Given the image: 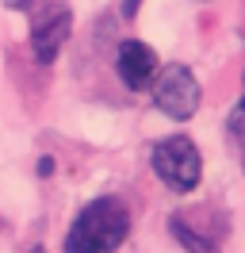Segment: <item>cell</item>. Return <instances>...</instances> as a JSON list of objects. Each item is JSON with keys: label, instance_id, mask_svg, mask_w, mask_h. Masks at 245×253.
Returning <instances> with one entry per match:
<instances>
[{"label": "cell", "instance_id": "6da1fadb", "mask_svg": "<svg viewBox=\"0 0 245 253\" xmlns=\"http://www.w3.org/2000/svg\"><path fill=\"white\" fill-rule=\"evenodd\" d=\"M130 234V211L115 196H100L77 211L65 234V253H115Z\"/></svg>", "mask_w": 245, "mask_h": 253}, {"label": "cell", "instance_id": "7a4b0ae2", "mask_svg": "<svg viewBox=\"0 0 245 253\" xmlns=\"http://www.w3.org/2000/svg\"><path fill=\"white\" fill-rule=\"evenodd\" d=\"M150 161H153V173L161 176V184L168 192H188L199 188V176H203V158H199V150L192 138H184V134H168L161 142H153L150 150Z\"/></svg>", "mask_w": 245, "mask_h": 253}, {"label": "cell", "instance_id": "3957f363", "mask_svg": "<svg viewBox=\"0 0 245 253\" xmlns=\"http://www.w3.org/2000/svg\"><path fill=\"white\" fill-rule=\"evenodd\" d=\"M150 92H153V108L161 115H168V119H176V123L192 119L199 111V100H203L196 73L184 69V65H165L161 77L150 84Z\"/></svg>", "mask_w": 245, "mask_h": 253}, {"label": "cell", "instance_id": "277c9868", "mask_svg": "<svg viewBox=\"0 0 245 253\" xmlns=\"http://www.w3.org/2000/svg\"><path fill=\"white\" fill-rule=\"evenodd\" d=\"M69 35H73V12H69V4H50L42 16L35 19V27H31L35 58L50 65L61 54V46L69 42Z\"/></svg>", "mask_w": 245, "mask_h": 253}, {"label": "cell", "instance_id": "5b68a950", "mask_svg": "<svg viewBox=\"0 0 245 253\" xmlns=\"http://www.w3.org/2000/svg\"><path fill=\"white\" fill-rule=\"evenodd\" d=\"M157 65H161V58H157V50L146 46L142 39H126L119 46V54H115V69H119V81L130 88V92H146L153 84V73H157Z\"/></svg>", "mask_w": 245, "mask_h": 253}, {"label": "cell", "instance_id": "8992f818", "mask_svg": "<svg viewBox=\"0 0 245 253\" xmlns=\"http://www.w3.org/2000/svg\"><path fill=\"white\" fill-rule=\"evenodd\" d=\"M168 234L176 238L188 253H214V238L192 230V222L184 219V215H172V219H168Z\"/></svg>", "mask_w": 245, "mask_h": 253}, {"label": "cell", "instance_id": "52a82bcc", "mask_svg": "<svg viewBox=\"0 0 245 253\" xmlns=\"http://www.w3.org/2000/svg\"><path fill=\"white\" fill-rule=\"evenodd\" d=\"M230 134H234V138H245V100H238L234 111H230Z\"/></svg>", "mask_w": 245, "mask_h": 253}, {"label": "cell", "instance_id": "ba28073f", "mask_svg": "<svg viewBox=\"0 0 245 253\" xmlns=\"http://www.w3.org/2000/svg\"><path fill=\"white\" fill-rule=\"evenodd\" d=\"M35 0H4V8H12V12H27Z\"/></svg>", "mask_w": 245, "mask_h": 253}, {"label": "cell", "instance_id": "9c48e42d", "mask_svg": "<svg viewBox=\"0 0 245 253\" xmlns=\"http://www.w3.org/2000/svg\"><path fill=\"white\" fill-rule=\"evenodd\" d=\"M50 173H54V161L42 158V161H39V176H50Z\"/></svg>", "mask_w": 245, "mask_h": 253}, {"label": "cell", "instance_id": "30bf717a", "mask_svg": "<svg viewBox=\"0 0 245 253\" xmlns=\"http://www.w3.org/2000/svg\"><path fill=\"white\" fill-rule=\"evenodd\" d=\"M138 4H142V0H126V4H122V16L130 19V16H134V12H138Z\"/></svg>", "mask_w": 245, "mask_h": 253}, {"label": "cell", "instance_id": "8fae6325", "mask_svg": "<svg viewBox=\"0 0 245 253\" xmlns=\"http://www.w3.org/2000/svg\"><path fill=\"white\" fill-rule=\"evenodd\" d=\"M242 165H245V138H242Z\"/></svg>", "mask_w": 245, "mask_h": 253}]
</instances>
